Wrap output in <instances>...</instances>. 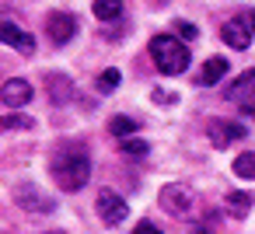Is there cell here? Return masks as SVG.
<instances>
[{
	"instance_id": "6da1fadb",
	"label": "cell",
	"mask_w": 255,
	"mask_h": 234,
	"mask_svg": "<svg viewBox=\"0 0 255 234\" xmlns=\"http://www.w3.org/2000/svg\"><path fill=\"white\" fill-rule=\"evenodd\" d=\"M49 171H53V182H56L63 192H77V189H84L88 178H91V161H88L84 150H60V154L53 157Z\"/></svg>"
},
{
	"instance_id": "7a4b0ae2",
	"label": "cell",
	"mask_w": 255,
	"mask_h": 234,
	"mask_svg": "<svg viewBox=\"0 0 255 234\" xmlns=\"http://www.w3.org/2000/svg\"><path fill=\"white\" fill-rule=\"evenodd\" d=\"M150 60L157 63L161 74L175 77L189 67V46L178 39V35H154L150 39Z\"/></svg>"
},
{
	"instance_id": "3957f363",
	"label": "cell",
	"mask_w": 255,
	"mask_h": 234,
	"mask_svg": "<svg viewBox=\"0 0 255 234\" xmlns=\"http://www.w3.org/2000/svg\"><path fill=\"white\" fill-rule=\"evenodd\" d=\"M157 203H161V210H168V213L178 217V220L192 213V192H189V185H182V182H168V185L161 189Z\"/></svg>"
},
{
	"instance_id": "277c9868",
	"label": "cell",
	"mask_w": 255,
	"mask_h": 234,
	"mask_svg": "<svg viewBox=\"0 0 255 234\" xmlns=\"http://www.w3.org/2000/svg\"><path fill=\"white\" fill-rule=\"evenodd\" d=\"M98 217H102L105 227H116V224H123V220L129 217V206H126V199H123L119 192L102 189V192H98Z\"/></svg>"
},
{
	"instance_id": "5b68a950",
	"label": "cell",
	"mask_w": 255,
	"mask_h": 234,
	"mask_svg": "<svg viewBox=\"0 0 255 234\" xmlns=\"http://www.w3.org/2000/svg\"><path fill=\"white\" fill-rule=\"evenodd\" d=\"M46 32H49V39H53L56 46H67V42L77 35V21H74V14H67V11H53V14L46 18Z\"/></svg>"
},
{
	"instance_id": "8992f818",
	"label": "cell",
	"mask_w": 255,
	"mask_h": 234,
	"mask_svg": "<svg viewBox=\"0 0 255 234\" xmlns=\"http://www.w3.org/2000/svg\"><path fill=\"white\" fill-rule=\"evenodd\" d=\"M14 199L21 203V210H32V213H49V210H56V203H53L49 196H42L32 182H21V185L14 189Z\"/></svg>"
},
{
	"instance_id": "52a82bcc",
	"label": "cell",
	"mask_w": 255,
	"mask_h": 234,
	"mask_svg": "<svg viewBox=\"0 0 255 234\" xmlns=\"http://www.w3.org/2000/svg\"><path fill=\"white\" fill-rule=\"evenodd\" d=\"M0 102H4L7 109H25L32 102V84L25 77H11L4 81V88H0Z\"/></svg>"
},
{
	"instance_id": "ba28073f",
	"label": "cell",
	"mask_w": 255,
	"mask_h": 234,
	"mask_svg": "<svg viewBox=\"0 0 255 234\" xmlns=\"http://www.w3.org/2000/svg\"><path fill=\"white\" fill-rule=\"evenodd\" d=\"M220 39H224L231 49H248V46H252V28H248L245 14H241V18H231V21H224Z\"/></svg>"
},
{
	"instance_id": "9c48e42d",
	"label": "cell",
	"mask_w": 255,
	"mask_h": 234,
	"mask_svg": "<svg viewBox=\"0 0 255 234\" xmlns=\"http://www.w3.org/2000/svg\"><path fill=\"white\" fill-rule=\"evenodd\" d=\"M0 42L14 46V49H18V53H25V56H32V53H35V39H32L28 32H21L18 25H11V21H0Z\"/></svg>"
},
{
	"instance_id": "30bf717a",
	"label": "cell",
	"mask_w": 255,
	"mask_h": 234,
	"mask_svg": "<svg viewBox=\"0 0 255 234\" xmlns=\"http://www.w3.org/2000/svg\"><path fill=\"white\" fill-rule=\"evenodd\" d=\"M46 91H49L53 105H67L74 98V81L67 74H46Z\"/></svg>"
},
{
	"instance_id": "8fae6325",
	"label": "cell",
	"mask_w": 255,
	"mask_h": 234,
	"mask_svg": "<svg viewBox=\"0 0 255 234\" xmlns=\"http://www.w3.org/2000/svg\"><path fill=\"white\" fill-rule=\"evenodd\" d=\"M245 133H248V126H238V122H213V126L206 129V136H210L217 147H227V143L241 140Z\"/></svg>"
},
{
	"instance_id": "7c38bea8",
	"label": "cell",
	"mask_w": 255,
	"mask_h": 234,
	"mask_svg": "<svg viewBox=\"0 0 255 234\" xmlns=\"http://www.w3.org/2000/svg\"><path fill=\"white\" fill-rule=\"evenodd\" d=\"M224 74H227V60H224V56H210V60L203 63V70L196 74V84H199V88H213Z\"/></svg>"
},
{
	"instance_id": "4fadbf2b",
	"label": "cell",
	"mask_w": 255,
	"mask_h": 234,
	"mask_svg": "<svg viewBox=\"0 0 255 234\" xmlns=\"http://www.w3.org/2000/svg\"><path fill=\"white\" fill-rule=\"evenodd\" d=\"M255 98V70H245L234 84H227V102H245Z\"/></svg>"
},
{
	"instance_id": "5bb4252c",
	"label": "cell",
	"mask_w": 255,
	"mask_h": 234,
	"mask_svg": "<svg viewBox=\"0 0 255 234\" xmlns=\"http://www.w3.org/2000/svg\"><path fill=\"white\" fill-rule=\"evenodd\" d=\"M91 11H95L98 21H116V18L123 14V0H95Z\"/></svg>"
},
{
	"instance_id": "9a60e30c",
	"label": "cell",
	"mask_w": 255,
	"mask_h": 234,
	"mask_svg": "<svg viewBox=\"0 0 255 234\" xmlns=\"http://www.w3.org/2000/svg\"><path fill=\"white\" fill-rule=\"evenodd\" d=\"M119 154H126V157H147L150 154V143L147 140H140V136H123V147H119Z\"/></svg>"
},
{
	"instance_id": "2e32d148",
	"label": "cell",
	"mask_w": 255,
	"mask_h": 234,
	"mask_svg": "<svg viewBox=\"0 0 255 234\" xmlns=\"http://www.w3.org/2000/svg\"><path fill=\"white\" fill-rule=\"evenodd\" d=\"M234 175L238 178H255V150H248V154H238L234 157Z\"/></svg>"
},
{
	"instance_id": "e0dca14e",
	"label": "cell",
	"mask_w": 255,
	"mask_h": 234,
	"mask_svg": "<svg viewBox=\"0 0 255 234\" xmlns=\"http://www.w3.org/2000/svg\"><path fill=\"white\" fill-rule=\"evenodd\" d=\"M109 129H112L116 136H133V133H136V122H133L129 116H112Z\"/></svg>"
},
{
	"instance_id": "ac0fdd59",
	"label": "cell",
	"mask_w": 255,
	"mask_h": 234,
	"mask_svg": "<svg viewBox=\"0 0 255 234\" xmlns=\"http://www.w3.org/2000/svg\"><path fill=\"white\" fill-rule=\"evenodd\" d=\"M35 126V119H28V116H4V119H0V129H32Z\"/></svg>"
},
{
	"instance_id": "d6986e66",
	"label": "cell",
	"mask_w": 255,
	"mask_h": 234,
	"mask_svg": "<svg viewBox=\"0 0 255 234\" xmlns=\"http://www.w3.org/2000/svg\"><path fill=\"white\" fill-rule=\"evenodd\" d=\"M119 81H123V77H119V70H105V74H98V81H95V84H98V91H116V88H119Z\"/></svg>"
},
{
	"instance_id": "ffe728a7",
	"label": "cell",
	"mask_w": 255,
	"mask_h": 234,
	"mask_svg": "<svg viewBox=\"0 0 255 234\" xmlns=\"http://www.w3.org/2000/svg\"><path fill=\"white\" fill-rule=\"evenodd\" d=\"M227 206H234V213L241 217V213H248V206H252V199H248L245 192H231V196H227Z\"/></svg>"
},
{
	"instance_id": "44dd1931",
	"label": "cell",
	"mask_w": 255,
	"mask_h": 234,
	"mask_svg": "<svg viewBox=\"0 0 255 234\" xmlns=\"http://www.w3.org/2000/svg\"><path fill=\"white\" fill-rule=\"evenodd\" d=\"M175 32H178L182 39H196V35H199V28H196L192 21H175Z\"/></svg>"
},
{
	"instance_id": "7402d4cb",
	"label": "cell",
	"mask_w": 255,
	"mask_h": 234,
	"mask_svg": "<svg viewBox=\"0 0 255 234\" xmlns=\"http://www.w3.org/2000/svg\"><path fill=\"white\" fill-rule=\"evenodd\" d=\"M150 98H154L157 105H171V102H175V95H171V91H161V88H157V91H154Z\"/></svg>"
},
{
	"instance_id": "603a6c76",
	"label": "cell",
	"mask_w": 255,
	"mask_h": 234,
	"mask_svg": "<svg viewBox=\"0 0 255 234\" xmlns=\"http://www.w3.org/2000/svg\"><path fill=\"white\" fill-rule=\"evenodd\" d=\"M245 21H248V28H252V35H255V11H245Z\"/></svg>"
},
{
	"instance_id": "cb8c5ba5",
	"label": "cell",
	"mask_w": 255,
	"mask_h": 234,
	"mask_svg": "<svg viewBox=\"0 0 255 234\" xmlns=\"http://www.w3.org/2000/svg\"><path fill=\"white\" fill-rule=\"evenodd\" d=\"M245 116H252V119H255V105H245Z\"/></svg>"
}]
</instances>
